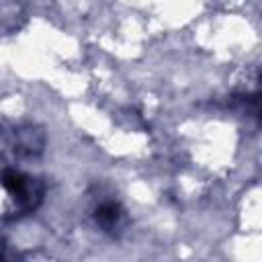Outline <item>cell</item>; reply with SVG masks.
Masks as SVG:
<instances>
[{
  "label": "cell",
  "mask_w": 262,
  "mask_h": 262,
  "mask_svg": "<svg viewBox=\"0 0 262 262\" xmlns=\"http://www.w3.org/2000/svg\"><path fill=\"white\" fill-rule=\"evenodd\" d=\"M119 217H121V211H119V207H117L115 203H104V205L98 209V213H96L98 223H100L102 227H108V229L117 225Z\"/></svg>",
  "instance_id": "1"
}]
</instances>
